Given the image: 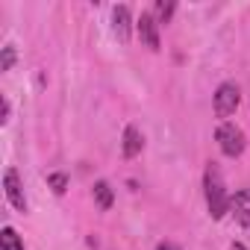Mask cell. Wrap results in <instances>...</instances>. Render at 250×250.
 Listing matches in <instances>:
<instances>
[{"instance_id":"obj_1","label":"cell","mask_w":250,"mask_h":250,"mask_svg":"<svg viewBox=\"0 0 250 250\" xmlns=\"http://www.w3.org/2000/svg\"><path fill=\"white\" fill-rule=\"evenodd\" d=\"M203 188H206V206H209V215H212L215 221H218V218H224V215L229 212L232 197L227 194L224 180H221V171H218L215 165H209V168H206V174H203Z\"/></svg>"},{"instance_id":"obj_2","label":"cell","mask_w":250,"mask_h":250,"mask_svg":"<svg viewBox=\"0 0 250 250\" xmlns=\"http://www.w3.org/2000/svg\"><path fill=\"white\" fill-rule=\"evenodd\" d=\"M215 142H218V147H221L224 156H241L244 145H247L241 127H235V124H229V121H224L221 127L215 130Z\"/></svg>"},{"instance_id":"obj_3","label":"cell","mask_w":250,"mask_h":250,"mask_svg":"<svg viewBox=\"0 0 250 250\" xmlns=\"http://www.w3.org/2000/svg\"><path fill=\"white\" fill-rule=\"evenodd\" d=\"M241 103V91L235 83H221L215 91V115L218 118H229Z\"/></svg>"},{"instance_id":"obj_4","label":"cell","mask_w":250,"mask_h":250,"mask_svg":"<svg viewBox=\"0 0 250 250\" xmlns=\"http://www.w3.org/2000/svg\"><path fill=\"white\" fill-rule=\"evenodd\" d=\"M3 191H6V200L12 203V209L18 212H27V197H24V186H21V177L15 168H9L3 174Z\"/></svg>"},{"instance_id":"obj_5","label":"cell","mask_w":250,"mask_h":250,"mask_svg":"<svg viewBox=\"0 0 250 250\" xmlns=\"http://www.w3.org/2000/svg\"><path fill=\"white\" fill-rule=\"evenodd\" d=\"M139 39L150 47V50H159V24H156V18L150 15V12H142V18H139Z\"/></svg>"},{"instance_id":"obj_6","label":"cell","mask_w":250,"mask_h":250,"mask_svg":"<svg viewBox=\"0 0 250 250\" xmlns=\"http://www.w3.org/2000/svg\"><path fill=\"white\" fill-rule=\"evenodd\" d=\"M112 27H115L118 42H124V44L130 42V36H133V21H130V9H127V6H115V9H112Z\"/></svg>"},{"instance_id":"obj_7","label":"cell","mask_w":250,"mask_h":250,"mask_svg":"<svg viewBox=\"0 0 250 250\" xmlns=\"http://www.w3.org/2000/svg\"><path fill=\"white\" fill-rule=\"evenodd\" d=\"M229 209H232V215H235V221L250 232V188H241V191H235V197H232V203H229Z\"/></svg>"},{"instance_id":"obj_8","label":"cell","mask_w":250,"mask_h":250,"mask_svg":"<svg viewBox=\"0 0 250 250\" xmlns=\"http://www.w3.org/2000/svg\"><path fill=\"white\" fill-rule=\"evenodd\" d=\"M142 147H145V139H142V133H139L136 127H127V130H124V145H121L124 156H127V159H136V156L142 153Z\"/></svg>"},{"instance_id":"obj_9","label":"cell","mask_w":250,"mask_h":250,"mask_svg":"<svg viewBox=\"0 0 250 250\" xmlns=\"http://www.w3.org/2000/svg\"><path fill=\"white\" fill-rule=\"evenodd\" d=\"M91 191H94L97 206H100L103 212H109V209H112V203H115V191H112V186L100 180V183H94V188H91Z\"/></svg>"},{"instance_id":"obj_10","label":"cell","mask_w":250,"mask_h":250,"mask_svg":"<svg viewBox=\"0 0 250 250\" xmlns=\"http://www.w3.org/2000/svg\"><path fill=\"white\" fill-rule=\"evenodd\" d=\"M0 250H24V241L12 227H3V232H0Z\"/></svg>"},{"instance_id":"obj_11","label":"cell","mask_w":250,"mask_h":250,"mask_svg":"<svg viewBox=\"0 0 250 250\" xmlns=\"http://www.w3.org/2000/svg\"><path fill=\"white\" fill-rule=\"evenodd\" d=\"M47 186H50L56 194H65V188H68V177H65V174H50V177H47Z\"/></svg>"},{"instance_id":"obj_12","label":"cell","mask_w":250,"mask_h":250,"mask_svg":"<svg viewBox=\"0 0 250 250\" xmlns=\"http://www.w3.org/2000/svg\"><path fill=\"white\" fill-rule=\"evenodd\" d=\"M174 9H177L174 3H165V0H162V3H156V18H159L162 24H168L171 15H174Z\"/></svg>"},{"instance_id":"obj_13","label":"cell","mask_w":250,"mask_h":250,"mask_svg":"<svg viewBox=\"0 0 250 250\" xmlns=\"http://www.w3.org/2000/svg\"><path fill=\"white\" fill-rule=\"evenodd\" d=\"M12 65H15V47L6 44V47H3V56H0V71H9Z\"/></svg>"},{"instance_id":"obj_14","label":"cell","mask_w":250,"mask_h":250,"mask_svg":"<svg viewBox=\"0 0 250 250\" xmlns=\"http://www.w3.org/2000/svg\"><path fill=\"white\" fill-rule=\"evenodd\" d=\"M0 106H3V124H6L9 121V100L3 97V100H0Z\"/></svg>"},{"instance_id":"obj_15","label":"cell","mask_w":250,"mask_h":250,"mask_svg":"<svg viewBox=\"0 0 250 250\" xmlns=\"http://www.w3.org/2000/svg\"><path fill=\"white\" fill-rule=\"evenodd\" d=\"M156 250H180V247H177V244H168V241H162V244H159Z\"/></svg>"}]
</instances>
